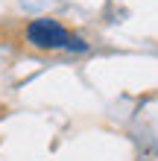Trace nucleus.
Returning a JSON list of instances; mask_svg holds the SVG:
<instances>
[{
    "mask_svg": "<svg viewBox=\"0 0 158 161\" xmlns=\"http://www.w3.org/2000/svg\"><path fill=\"white\" fill-rule=\"evenodd\" d=\"M64 50H88V44L79 38V35H68V41H64Z\"/></svg>",
    "mask_w": 158,
    "mask_h": 161,
    "instance_id": "f03ea898",
    "label": "nucleus"
},
{
    "mask_svg": "<svg viewBox=\"0 0 158 161\" xmlns=\"http://www.w3.org/2000/svg\"><path fill=\"white\" fill-rule=\"evenodd\" d=\"M68 30L56 21V18H35V21H30V26H26V41H30V47H35V50H59V47H64V41H68Z\"/></svg>",
    "mask_w": 158,
    "mask_h": 161,
    "instance_id": "f257e3e1",
    "label": "nucleus"
}]
</instances>
